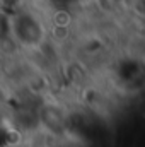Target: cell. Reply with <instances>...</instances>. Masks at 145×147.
<instances>
[{
    "mask_svg": "<svg viewBox=\"0 0 145 147\" xmlns=\"http://www.w3.org/2000/svg\"><path fill=\"white\" fill-rule=\"evenodd\" d=\"M10 29L14 38L26 46H36L44 36V26L31 12H19L10 19Z\"/></svg>",
    "mask_w": 145,
    "mask_h": 147,
    "instance_id": "1",
    "label": "cell"
},
{
    "mask_svg": "<svg viewBox=\"0 0 145 147\" xmlns=\"http://www.w3.org/2000/svg\"><path fill=\"white\" fill-rule=\"evenodd\" d=\"M0 3H2V0H0Z\"/></svg>",
    "mask_w": 145,
    "mask_h": 147,
    "instance_id": "2",
    "label": "cell"
}]
</instances>
